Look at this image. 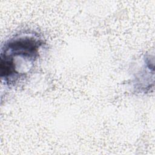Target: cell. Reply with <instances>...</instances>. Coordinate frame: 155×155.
<instances>
[{
	"mask_svg": "<svg viewBox=\"0 0 155 155\" xmlns=\"http://www.w3.org/2000/svg\"><path fill=\"white\" fill-rule=\"evenodd\" d=\"M44 42L34 33H20L11 36L1 49V78L4 85L18 84L33 67Z\"/></svg>",
	"mask_w": 155,
	"mask_h": 155,
	"instance_id": "1",
	"label": "cell"
}]
</instances>
